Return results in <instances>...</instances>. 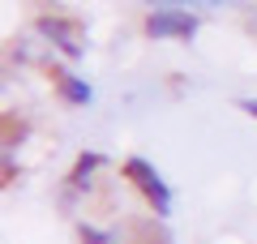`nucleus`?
Listing matches in <instances>:
<instances>
[{
  "mask_svg": "<svg viewBox=\"0 0 257 244\" xmlns=\"http://www.w3.org/2000/svg\"><path fill=\"white\" fill-rule=\"evenodd\" d=\"M124 176L138 184L142 193H146V201L155 206V214H159V218L172 214V189H167V180L155 172V167H150L146 159H128V163H124Z\"/></svg>",
  "mask_w": 257,
  "mask_h": 244,
  "instance_id": "f257e3e1",
  "label": "nucleus"
},
{
  "mask_svg": "<svg viewBox=\"0 0 257 244\" xmlns=\"http://www.w3.org/2000/svg\"><path fill=\"white\" fill-rule=\"evenodd\" d=\"M39 30H43L47 39H52L56 47H60L64 56H82L86 52V35H82V26H77L73 18H60V13H47V18H39Z\"/></svg>",
  "mask_w": 257,
  "mask_h": 244,
  "instance_id": "f03ea898",
  "label": "nucleus"
},
{
  "mask_svg": "<svg viewBox=\"0 0 257 244\" xmlns=\"http://www.w3.org/2000/svg\"><path fill=\"white\" fill-rule=\"evenodd\" d=\"M146 35L150 39H193V35H197V18H193V13H167V9H159V13L146 18Z\"/></svg>",
  "mask_w": 257,
  "mask_h": 244,
  "instance_id": "7ed1b4c3",
  "label": "nucleus"
},
{
  "mask_svg": "<svg viewBox=\"0 0 257 244\" xmlns=\"http://www.w3.org/2000/svg\"><path fill=\"white\" fill-rule=\"evenodd\" d=\"M52 77H56V90H60V99L69 103V107H86V103L94 99L90 81H86V77H77V73H64V69H56Z\"/></svg>",
  "mask_w": 257,
  "mask_h": 244,
  "instance_id": "20e7f679",
  "label": "nucleus"
},
{
  "mask_svg": "<svg viewBox=\"0 0 257 244\" xmlns=\"http://www.w3.org/2000/svg\"><path fill=\"white\" fill-rule=\"evenodd\" d=\"M99 167H103V154H99V150L82 154V159L73 163V172H69V184H73V189H86V184H90V176L99 172Z\"/></svg>",
  "mask_w": 257,
  "mask_h": 244,
  "instance_id": "39448f33",
  "label": "nucleus"
},
{
  "mask_svg": "<svg viewBox=\"0 0 257 244\" xmlns=\"http://www.w3.org/2000/svg\"><path fill=\"white\" fill-rule=\"evenodd\" d=\"M138 227H142V235H146L142 244H176L172 235L163 231V227H155V218H146V223H138Z\"/></svg>",
  "mask_w": 257,
  "mask_h": 244,
  "instance_id": "423d86ee",
  "label": "nucleus"
},
{
  "mask_svg": "<svg viewBox=\"0 0 257 244\" xmlns=\"http://www.w3.org/2000/svg\"><path fill=\"white\" fill-rule=\"evenodd\" d=\"M193 5H202V0H150V13L167 9V13H189Z\"/></svg>",
  "mask_w": 257,
  "mask_h": 244,
  "instance_id": "0eeeda50",
  "label": "nucleus"
},
{
  "mask_svg": "<svg viewBox=\"0 0 257 244\" xmlns=\"http://www.w3.org/2000/svg\"><path fill=\"white\" fill-rule=\"evenodd\" d=\"M116 235L111 231H99V227H90V223H82V244H111Z\"/></svg>",
  "mask_w": 257,
  "mask_h": 244,
  "instance_id": "6e6552de",
  "label": "nucleus"
},
{
  "mask_svg": "<svg viewBox=\"0 0 257 244\" xmlns=\"http://www.w3.org/2000/svg\"><path fill=\"white\" fill-rule=\"evenodd\" d=\"M240 111H248V116L257 120V99H240Z\"/></svg>",
  "mask_w": 257,
  "mask_h": 244,
  "instance_id": "1a4fd4ad",
  "label": "nucleus"
}]
</instances>
